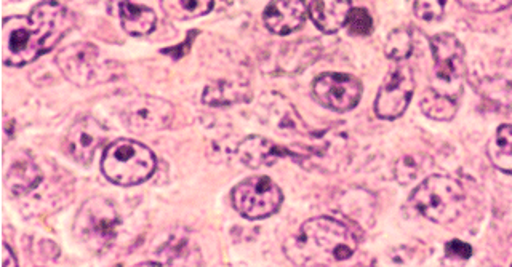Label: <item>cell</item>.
I'll return each mask as SVG.
<instances>
[{
  "instance_id": "277c9868",
  "label": "cell",
  "mask_w": 512,
  "mask_h": 267,
  "mask_svg": "<svg viewBox=\"0 0 512 267\" xmlns=\"http://www.w3.org/2000/svg\"><path fill=\"white\" fill-rule=\"evenodd\" d=\"M410 202L426 220L448 224L463 213L466 191L455 178L432 175L413 191Z\"/></svg>"
},
{
  "instance_id": "3957f363",
  "label": "cell",
  "mask_w": 512,
  "mask_h": 267,
  "mask_svg": "<svg viewBox=\"0 0 512 267\" xmlns=\"http://www.w3.org/2000/svg\"><path fill=\"white\" fill-rule=\"evenodd\" d=\"M156 156L144 144L117 140L109 144L101 160V172L117 186H138L156 172Z\"/></svg>"
},
{
  "instance_id": "ffe728a7",
  "label": "cell",
  "mask_w": 512,
  "mask_h": 267,
  "mask_svg": "<svg viewBox=\"0 0 512 267\" xmlns=\"http://www.w3.org/2000/svg\"><path fill=\"white\" fill-rule=\"evenodd\" d=\"M477 90L498 111H509L512 108V80L501 77L480 80Z\"/></svg>"
},
{
  "instance_id": "83f0119b",
  "label": "cell",
  "mask_w": 512,
  "mask_h": 267,
  "mask_svg": "<svg viewBox=\"0 0 512 267\" xmlns=\"http://www.w3.org/2000/svg\"><path fill=\"white\" fill-rule=\"evenodd\" d=\"M445 255L453 260H469L472 255L471 245L464 244L461 240H450L445 245Z\"/></svg>"
},
{
  "instance_id": "52a82bcc",
  "label": "cell",
  "mask_w": 512,
  "mask_h": 267,
  "mask_svg": "<svg viewBox=\"0 0 512 267\" xmlns=\"http://www.w3.org/2000/svg\"><path fill=\"white\" fill-rule=\"evenodd\" d=\"M432 56H434V79L432 90L439 95L458 100L463 87L464 76L468 72L464 63L463 44L453 34L442 32L431 39Z\"/></svg>"
},
{
  "instance_id": "5bb4252c",
  "label": "cell",
  "mask_w": 512,
  "mask_h": 267,
  "mask_svg": "<svg viewBox=\"0 0 512 267\" xmlns=\"http://www.w3.org/2000/svg\"><path fill=\"white\" fill-rule=\"evenodd\" d=\"M351 12L352 4L348 0H317L308 4L311 20L325 34H335L346 26Z\"/></svg>"
},
{
  "instance_id": "6da1fadb",
  "label": "cell",
  "mask_w": 512,
  "mask_h": 267,
  "mask_svg": "<svg viewBox=\"0 0 512 267\" xmlns=\"http://www.w3.org/2000/svg\"><path fill=\"white\" fill-rule=\"evenodd\" d=\"M76 24V16L56 2H42L29 16H10L2 24V60L20 68L50 52Z\"/></svg>"
},
{
  "instance_id": "7402d4cb",
  "label": "cell",
  "mask_w": 512,
  "mask_h": 267,
  "mask_svg": "<svg viewBox=\"0 0 512 267\" xmlns=\"http://www.w3.org/2000/svg\"><path fill=\"white\" fill-rule=\"evenodd\" d=\"M421 111L434 120H452L456 114V100L429 90L421 100Z\"/></svg>"
},
{
  "instance_id": "30bf717a",
  "label": "cell",
  "mask_w": 512,
  "mask_h": 267,
  "mask_svg": "<svg viewBox=\"0 0 512 267\" xmlns=\"http://www.w3.org/2000/svg\"><path fill=\"white\" fill-rule=\"evenodd\" d=\"M415 92V76L408 64H399L389 72L376 95V116L384 120L399 119Z\"/></svg>"
},
{
  "instance_id": "2e32d148",
  "label": "cell",
  "mask_w": 512,
  "mask_h": 267,
  "mask_svg": "<svg viewBox=\"0 0 512 267\" xmlns=\"http://www.w3.org/2000/svg\"><path fill=\"white\" fill-rule=\"evenodd\" d=\"M252 88L242 82L218 80L205 87L202 101L208 106H231V104L248 103L252 100Z\"/></svg>"
},
{
  "instance_id": "7c38bea8",
  "label": "cell",
  "mask_w": 512,
  "mask_h": 267,
  "mask_svg": "<svg viewBox=\"0 0 512 267\" xmlns=\"http://www.w3.org/2000/svg\"><path fill=\"white\" fill-rule=\"evenodd\" d=\"M106 140V128L95 117H82L69 128L64 149L77 164H92L96 149Z\"/></svg>"
},
{
  "instance_id": "484cf974",
  "label": "cell",
  "mask_w": 512,
  "mask_h": 267,
  "mask_svg": "<svg viewBox=\"0 0 512 267\" xmlns=\"http://www.w3.org/2000/svg\"><path fill=\"white\" fill-rule=\"evenodd\" d=\"M415 15L423 21H439L444 16V2L439 0H429V2H415Z\"/></svg>"
},
{
  "instance_id": "e0dca14e",
  "label": "cell",
  "mask_w": 512,
  "mask_h": 267,
  "mask_svg": "<svg viewBox=\"0 0 512 267\" xmlns=\"http://www.w3.org/2000/svg\"><path fill=\"white\" fill-rule=\"evenodd\" d=\"M40 181H42V172H40L39 165L28 156L16 159L12 167L8 168L7 178H5L7 188L16 196L34 191Z\"/></svg>"
},
{
  "instance_id": "9c48e42d",
  "label": "cell",
  "mask_w": 512,
  "mask_h": 267,
  "mask_svg": "<svg viewBox=\"0 0 512 267\" xmlns=\"http://www.w3.org/2000/svg\"><path fill=\"white\" fill-rule=\"evenodd\" d=\"M173 117L175 108L172 103L157 96H136L132 101H128L122 111L124 124L130 132L138 135L165 130L172 125Z\"/></svg>"
},
{
  "instance_id": "8992f818",
  "label": "cell",
  "mask_w": 512,
  "mask_h": 267,
  "mask_svg": "<svg viewBox=\"0 0 512 267\" xmlns=\"http://www.w3.org/2000/svg\"><path fill=\"white\" fill-rule=\"evenodd\" d=\"M120 216L112 202L103 197L87 200L74 221L77 239L95 253H103L116 242Z\"/></svg>"
},
{
  "instance_id": "4316f807",
  "label": "cell",
  "mask_w": 512,
  "mask_h": 267,
  "mask_svg": "<svg viewBox=\"0 0 512 267\" xmlns=\"http://www.w3.org/2000/svg\"><path fill=\"white\" fill-rule=\"evenodd\" d=\"M466 8H471L474 12L493 13L501 12L504 8L511 7L512 2H498V0H480V2H461Z\"/></svg>"
},
{
  "instance_id": "f546056e",
  "label": "cell",
  "mask_w": 512,
  "mask_h": 267,
  "mask_svg": "<svg viewBox=\"0 0 512 267\" xmlns=\"http://www.w3.org/2000/svg\"><path fill=\"white\" fill-rule=\"evenodd\" d=\"M133 267H160L159 264H156V263H141V264H136V266H133Z\"/></svg>"
},
{
  "instance_id": "7a4b0ae2",
  "label": "cell",
  "mask_w": 512,
  "mask_h": 267,
  "mask_svg": "<svg viewBox=\"0 0 512 267\" xmlns=\"http://www.w3.org/2000/svg\"><path fill=\"white\" fill-rule=\"evenodd\" d=\"M359 247L356 232L330 216L306 221L295 236L285 242L288 261L300 267H327L351 258Z\"/></svg>"
},
{
  "instance_id": "cb8c5ba5",
  "label": "cell",
  "mask_w": 512,
  "mask_h": 267,
  "mask_svg": "<svg viewBox=\"0 0 512 267\" xmlns=\"http://www.w3.org/2000/svg\"><path fill=\"white\" fill-rule=\"evenodd\" d=\"M420 156H405L397 162L394 168V176H396L397 183L402 186L413 183V181L423 172V165H421Z\"/></svg>"
},
{
  "instance_id": "9a60e30c",
  "label": "cell",
  "mask_w": 512,
  "mask_h": 267,
  "mask_svg": "<svg viewBox=\"0 0 512 267\" xmlns=\"http://www.w3.org/2000/svg\"><path fill=\"white\" fill-rule=\"evenodd\" d=\"M240 160L244 162L247 167L258 168L261 165H271L276 162L279 157H293L296 159V154L290 149L280 148L276 143L266 140L263 136H248L237 148Z\"/></svg>"
},
{
  "instance_id": "5b68a950",
  "label": "cell",
  "mask_w": 512,
  "mask_h": 267,
  "mask_svg": "<svg viewBox=\"0 0 512 267\" xmlns=\"http://www.w3.org/2000/svg\"><path fill=\"white\" fill-rule=\"evenodd\" d=\"M56 66L61 74L80 88L106 84L116 79L119 64L101 60L100 50L93 44L79 42L61 50L56 55Z\"/></svg>"
},
{
  "instance_id": "44dd1931",
  "label": "cell",
  "mask_w": 512,
  "mask_h": 267,
  "mask_svg": "<svg viewBox=\"0 0 512 267\" xmlns=\"http://www.w3.org/2000/svg\"><path fill=\"white\" fill-rule=\"evenodd\" d=\"M160 5L175 20H191L210 12L215 4L212 0H168Z\"/></svg>"
},
{
  "instance_id": "4dcf8cb0",
  "label": "cell",
  "mask_w": 512,
  "mask_h": 267,
  "mask_svg": "<svg viewBox=\"0 0 512 267\" xmlns=\"http://www.w3.org/2000/svg\"><path fill=\"white\" fill-rule=\"evenodd\" d=\"M512 267V266H511Z\"/></svg>"
},
{
  "instance_id": "ba28073f",
  "label": "cell",
  "mask_w": 512,
  "mask_h": 267,
  "mask_svg": "<svg viewBox=\"0 0 512 267\" xmlns=\"http://www.w3.org/2000/svg\"><path fill=\"white\" fill-rule=\"evenodd\" d=\"M284 200L280 191L268 176H250L232 189V205L247 220H264L279 210Z\"/></svg>"
},
{
  "instance_id": "d6986e66",
  "label": "cell",
  "mask_w": 512,
  "mask_h": 267,
  "mask_svg": "<svg viewBox=\"0 0 512 267\" xmlns=\"http://www.w3.org/2000/svg\"><path fill=\"white\" fill-rule=\"evenodd\" d=\"M493 167L512 175V125H501L487 146Z\"/></svg>"
},
{
  "instance_id": "603a6c76",
  "label": "cell",
  "mask_w": 512,
  "mask_h": 267,
  "mask_svg": "<svg viewBox=\"0 0 512 267\" xmlns=\"http://www.w3.org/2000/svg\"><path fill=\"white\" fill-rule=\"evenodd\" d=\"M413 52V37L408 29H394L386 39L384 53L392 61H404Z\"/></svg>"
},
{
  "instance_id": "f1b7e54d",
  "label": "cell",
  "mask_w": 512,
  "mask_h": 267,
  "mask_svg": "<svg viewBox=\"0 0 512 267\" xmlns=\"http://www.w3.org/2000/svg\"><path fill=\"white\" fill-rule=\"evenodd\" d=\"M2 267H18L16 263L15 253L12 252V248L4 244V255H2Z\"/></svg>"
},
{
  "instance_id": "4fadbf2b",
  "label": "cell",
  "mask_w": 512,
  "mask_h": 267,
  "mask_svg": "<svg viewBox=\"0 0 512 267\" xmlns=\"http://www.w3.org/2000/svg\"><path fill=\"white\" fill-rule=\"evenodd\" d=\"M306 13H308V4H304L301 0L271 2L264 10V24L274 34L287 36L303 26Z\"/></svg>"
},
{
  "instance_id": "8fae6325",
  "label": "cell",
  "mask_w": 512,
  "mask_h": 267,
  "mask_svg": "<svg viewBox=\"0 0 512 267\" xmlns=\"http://www.w3.org/2000/svg\"><path fill=\"white\" fill-rule=\"evenodd\" d=\"M362 82L349 74L327 72L312 84V93L325 108L336 112L351 111L362 98Z\"/></svg>"
},
{
  "instance_id": "d4e9b609",
  "label": "cell",
  "mask_w": 512,
  "mask_h": 267,
  "mask_svg": "<svg viewBox=\"0 0 512 267\" xmlns=\"http://www.w3.org/2000/svg\"><path fill=\"white\" fill-rule=\"evenodd\" d=\"M346 26L354 36H370L373 32V18L365 8H352Z\"/></svg>"
},
{
  "instance_id": "ac0fdd59",
  "label": "cell",
  "mask_w": 512,
  "mask_h": 267,
  "mask_svg": "<svg viewBox=\"0 0 512 267\" xmlns=\"http://www.w3.org/2000/svg\"><path fill=\"white\" fill-rule=\"evenodd\" d=\"M120 23L127 34L133 37L148 36L156 28V13L144 5L120 2Z\"/></svg>"
}]
</instances>
